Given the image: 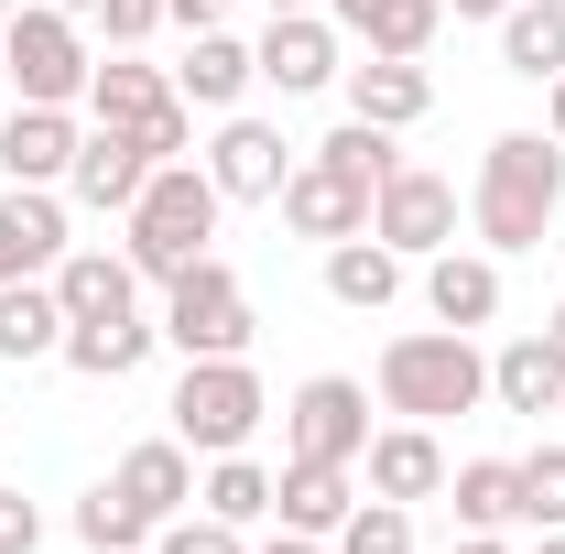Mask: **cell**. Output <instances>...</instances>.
Segmentation results:
<instances>
[{"mask_svg":"<svg viewBox=\"0 0 565 554\" xmlns=\"http://www.w3.org/2000/svg\"><path fill=\"white\" fill-rule=\"evenodd\" d=\"M565 207V141L555 131H500L479 152V185H468V228L479 251L511 262V251H544V228Z\"/></svg>","mask_w":565,"mask_h":554,"instance_id":"obj_1","label":"cell"},{"mask_svg":"<svg viewBox=\"0 0 565 554\" xmlns=\"http://www.w3.org/2000/svg\"><path fill=\"white\" fill-rule=\"evenodd\" d=\"M217 174L185 152V163H152V185L131 196V217H120V251H131V273L141 283H174V273H196L217 251Z\"/></svg>","mask_w":565,"mask_h":554,"instance_id":"obj_2","label":"cell"},{"mask_svg":"<svg viewBox=\"0 0 565 554\" xmlns=\"http://www.w3.org/2000/svg\"><path fill=\"white\" fill-rule=\"evenodd\" d=\"M479 403H490V359L468 327H403L381 348V414L446 424V414H479Z\"/></svg>","mask_w":565,"mask_h":554,"instance_id":"obj_3","label":"cell"},{"mask_svg":"<svg viewBox=\"0 0 565 554\" xmlns=\"http://www.w3.org/2000/svg\"><path fill=\"white\" fill-rule=\"evenodd\" d=\"M163 414H174V446L185 457H239L262 435V414H273V392H262L250 359H185V381H174Z\"/></svg>","mask_w":565,"mask_h":554,"instance_id":"obj_4","label":"cell"},{"mask_svg":"<svg viewBox=\"0 0 565 554\" xmlns=\"http://www.w3.org/2000/svg\"><path fill=\"white\" fill-rule=\"evenodd\" d=\"M163 348L174 359H250V338H262V316H250V283L228 273V262H196V273H174L163 283Z\"/></svg>","mask_w":565,"mask_h":554,"instance_id":"obj_5","label":"cell"},{"mask_svg":"<svg viewBox=\"0 0 565 554\" xmlns=\"http://www.w3.org/2000/svg\"><path fill=\"white\" fill-rule=\"evenodd\" d=\"M0 66H11V98H22V109H76L98 55H87L76 11H55V0H22V11L0 22Z\"/></svg>","mask_w":565,"mask_h":554,"instance_id":"obj_6","label":"cell"},{"mask_svg":"<svg viewBox=\"0 0 565 554\" xmlns=\"http://www.w3.org/2000/svg\"><path fill=\"white\" fill-rule=\"evenodd\" d=\"M359 446H370V392H359L349 370H316V381L282 392V457H338V468H359Z\"/></svg>","mask_w":565,"mask_h":554,"instance_id":"obj_7","label":"cell"},{"mask_svg":"<svg viewBox=\"0 0 565 554\" xmlns=\"http://www.w3.org/2000/svg\"><path fill=\"white\" fill-rule=\"evenodd\" d=\"M250 66H262V87H282V98H316V87L349 76V33H338L327 11H273L262 44H250Z\"/></svg>","mask_w":565,"mask_h":554,"instance_id":"obj_8","label":"cell"},{"mask_svg":"<svg viewBox=\"0 0 565 554\" xmlns=\"http://www.w3.org/2000/svg\"><path fill=\"white\" fill-rule=\"evenodd\" d=\"M370 239H392L403 262H435L457 239V185L435 163H392V185L370 196Z\"/></svg>","mask_w":565,"mask_h":554,"instance_id":"obj_9","label":"cell"},{"mask_svg":"<svg viewBox=\"0 0 565 554\" xmlns=\"http://www.w3.org/2000/svg\"><path fill=\"white\" fill-rule=\"evenodd\" d=\"M294 163H305V152H294L273 120H250V109H228L217 141H207V174H217V196H228V207H273Z\"/></svg>","mask_w":565,"mask_h":554,"instance_id":"obj_10","label":"cell"},{"mask_svg":"<svg viewBox=\"0 0 565 554\" xmlns=\"http://www.w3.org/2000/svg\"><path fill=\"white\" fill-rule=\"evenodd\" d=\"M66 196L55 185H0V283H44L66 262Z\"/></svg>","mask_w":565,"mask_h":554,"instance_id":"obj_11","label":"cell"},{"mask_svg":"<svg viewBox=\"0 0 565 554\" xmlns=\"http://www.w3.org/2000/svg\"><path fill=\"white\" fill-rule=\"evenodd\" d=\"M273 207H282V228H294V239H316V251H327V239H359V228H370V185H349L338 163H316V152H305V163L282 174Z\"/></svg>","mask_w":565,"mask_h":554,"instance_id":"obj_12","label":"cell"},{"mask_svg":"<svg viewBox=\"0 0 565 554\" xmlns=\"http://www.w3.org/2000/svg\"><path fill=\"white\" fill-rule=\"evenodd\" d=\"M359 489L370 500H446V446H435V424H381L370 446H359Z\"/></svg>","mask_w":565,"mask_h":554,"instance_id":"obj_13","label":"cell"},{"mask_svg":"<svg viewBox=\"0 0 565 554\" xmlns=\"http://www.w3.org/2000/svg\"><path fill=\"white\" fill-rule=\"evenodd\" d=\"M141 185H152V152H141V131H109V120H87L66 196H76V207H98V217H131Z\"/></svg>","mask_w":565,"mask_h":554,"instance_id":"obj_14","label":"cell"},{"mask_svg":"<svg viewBox=\"0 0 565 554\" xmlns=\"http://www.w3.org/2000/svg\"><path fill=\"white\" fill-rule=\"evenodd\" d=\"M55 305H66V327H109V316H141V273H131V251H109V239H98V251H66V262H55Z\"/></svg>","mask_w":565,"mask_h":554,"instance_id":"obj_15","label":"cell"},{"mask_svg":"<svg viewBox=\"0 0 565 554\" xmlns=\"http://www.w3.org/2000/svg\"><path fill=\"white\" fill-rule=\"evenodd\" d=\"M185 98H174V76H152L131 44H109L98 66H87V120H109V131H152V120H174Z\"/></svg>","mask_w":565,"mask_h":554,"instance_id":"obj_16","label":"cell"},{"mask_svg":"<svg viewBox=\"0 0 565 554\" xmlns=\"http://www.w3.org/2000/svg\"><path fill=\"white\" fill-rule=\"evenodd\" d=\"M76 109H22L11 98V120H0V185H66L76 174Z\"/></svg>","mask_w":565,"mask_h":554,"instance_id":"obj_17","label":"cell"},{"mask_svg":"<svg viewBox=\"0 0 565 554\" xmlns=\"http://www.w3.org/2000/svg\"><path fill=\"white\" fill-rule=\"evenodd\" d=\"M359 511V468H338V457H282V479H273V522L282 533H338Z\"/></svg>","mask_w":565,"mask_h":554,"instance_id":"obj_18","label":"cell"},{"mask_svg":"<svg viewBox=\"0 0 565 554\" xmlns=\"http://www.w3.org/2000/svg\"><path fill=\"white\" fill-rule=\"evenodd\" d=\"M250 87H262V66H250V44H239L228 22H217V33H185V66H174V98H185V109L228 120Z\"/></svg>","mask_w":565,"mask_h":554,"instance_id":"obj_19","label":"cell"},{"mask_svg":"<svg viewBox=\"0 0 565 554\" xmlns=\"http://www.w3.org/2000/svg\"><path fill=\"white\" fill-rule=\"evenodd\" d=\"M338 87H349V120H381V131H414L424 109H435V76H424V55H359Z\"/></svg>","mask_w":565,"mask_h":554,"instance_id":"obj_20","label":"cell"},{"mask_svg":"<svg viewBox=\"0 0 565 554\" xmlns=\"http://www.w3.org/2000/svg\"><path fill=\"white\" fill-rule=\"evenodd\" d=\"M424 305H435V327H468V338H479V327H500V262L446 239V251L424 262Z\"/></svg>","mask_w":565,"mask_h":554,"instance_id":"obj_21","label":"cell"},{"mask_svg":"<svg viewBox=\"0 0 565 554\" xmlns=\"http://www.w3.org/2000/svg\"><path fill=\"white\" fill-rule=\"evenodd\" d=\"M490 403L500 414H565V359H555V338L533 327V338H500L490 348Z\"/></svg>","mask_w":565,"mask_h":554,"instance_id":"obj_22","label":"cell"},{"mask_svg":"<svg viewBox=\"0 0 565 554\" xmlns=\"http://www.w3.org/2000/svg\"><path fill=\"white\" fill-rule=\"evenodd\" d=\"M327 22L349 33L359 55H424L435 22H446V0H327Z\"/></svg>","mask_w":565,"mask_h":554,"instance_id":"obj_23","label":"cell"},{"mask_svg":"<svg viewBox=\"0 0 565 554\" xmlns=\"http://www.w3.org/2000/svg\"><path fill=\"white\" fill-rule=\"evenodd\" d=\"M109 479L131 489V500L152 511V522H174V511H196V457H185L174 435H141V446L120 457V468H109Z\"/></svg>","mask_w":565,"mask_h":554,"instance_id":"obj_24","label":"cell"},{"mask_svg":"<svg viewBox=\"0 0 565 554\" xmlns=\"http://www.w3.org/2000/svg\"><path fill=\"white\" fill-rule=\"evenodd\" d=\"M327 294H338L349 316H381V305L403 294V251L370 239V228H359V239H327Z\"/></svg>","mask_w":565,"mask_h":554,"instance_id":"obj_25","label":"cell"},{"mask_svg":"<svg viewBox=\"0 0 565 554\" xmlns=\"http://www.w3.org/2000/svg\"><path fill=\"white\" fill-rule=\"evenodd\" d=\"M152 348H163V327H152V316H109V327H66V348H55V359H66L76 381H131Z\"/></svg>","mask_w":565,"mask_h":554,"instance_id":"obj_26","label":"cell"},{"mask_svg":"<svg viewBox=\"0 0 565 554\" xmlns=\"http://www.w3.org/2000/svg\"><path fill=\"white\" fill-rule=\"evenodd\" d=\"M500 66L511 76H565V0H511L500 11Z\"/></svg>","mask_w":565,"mask_h":554,"instance_id":"obj_27","label":"cell"},{"mask_svg":"<svg viewBox=\"0 0 565 554\" xmlns=\"http://www.w3.org/2000/svg\"><path fill=\"white\" fill-rule=\"evenodd\" d=\"M446 500H457L468 533H511L522 522V468L511 457H468V468H446Z\"/></svg>","mask_w":565,"mask_h":554,"instance_id":"obj_28","label":"cell"},{"mask_svg":"<svg viewBox=\"0 0 565 554\" xmlns=\"http://www.w3.org/2000/svg\"><path fill=\"white\" fill-rule=\"evenodd\" d=\"M196 511H217V522H239V533H262L273 522V468L239 446V457H207V479H196Z\"/></svg>","mask_w":565,"mask_h":554,"instance_id":"obj_29","label":"cell"},{"mask_svg":"<svg viewBox=\"0 0 565 554\" xmlns=\"http://www.w3.org/2000/svg\"><path fill=\"white\" fill-rule=\"evenodd\" d=\"M55 348H66L55 283H0V359H55Z\"/></svg>","mask_w":565,"mask_h":554,"instance_id":"obj_30","label":"cell"},{"mask_svg":"<svg viewBox=\"0 0 565 554\" xmlns=\"http://www.w3.org/2000/svg\"><path fill=\"white\" fill-rule=\"evenodd\" d=\"M152 533H163V522H152V511H141L120 479H98L87 500H76V544H87V554H141Z\"/></svg>","mask_w":565,"mask_h":554,"instance_id":"obj_31","label":"cell"},{"mask_svg":"<svg viewBox=\"0 0 565 554\" xmlns=\"http://www.w3.org/2000/svg\"><path fill=\"white\" fill-rule=\"evenodd\" d=\"M392 141H403V131H381V120H338V131L316 141V163H338L349 185H370V196H381V185H392V163H403Z\"/></svg>","mask_w":565,"mask_h":554,"instance_id":"obj_32","label":"cell"},{"mask_svg":"<svg viewBox=\"0 0 565 554\" xmlns=\"http://www.w3.org/2000/svg\"><path fill=\"white\" fill-rule=\"evenodd\" d=\"M511 468H522V533H565V435L511 457Z\"/></svg>","mask_w":565,"mask_h":554,"instance_id":"obj_33","label":"cell"},{"mask_svg":"<svg viewBox=\"0 0 565 554\" xmlns=\"http://www.w3.org/2000/svg\"><path fill=\"white\" fill-rule=\"evenodd\" d=\"M327 544L338 554H414V511H403V500H359Z\"/></svg>","mask_w":565,"mask_h":554,"instance_id":"obj_34","label":"cell"},{"mask_svg":"<svg viewBox=\"0 0 565 554\" xmlns=\"http://www.w3.org/2000/svg\"><path fill=\"white\" fill-rule=\"evenodd\" d=\"M152 554H250V533L217 522V511H174V522L152 533Z\"/></svg>","mask_w":565,"mask_h":554,"instance_id":"obj_35","label":"cell"},{"mask_svg":"<svg viewBox=\"0 0 565 554\" xmlns=\"http://www.w3.org/2000/svg\"><path fill=\"white\" fill-rule=\"evenodd\" d=\"M87 22H98L109 44H141V33H163V0H98Z\"/></svg>","mask_w":565,"mask_h":554,"instance_id":"obj_36","label":"cell"},{"mask_svg":"<svg viewBox=\"0 0 565 554\" xmlns=\"http://www.w3.org/2000/svg\"><path fill=\"white\" fill-rule=\"evenodd\" d=\"M0 554H44V511H33L11 479H0Z\"/></svg>","mask_w":565,"mask_h":554,"instance_id":"obj_37","label":"cell"},{"mask_svg":"<svg viewBox=\"0 0 565 554\" xmlns=\"http://www.w3.org/2000/svg\"><path fill=\"white\" fill-rule=\"evenodd\" d=\"M163 22H185V33H217V22H228V0H163Z\"/></svg>","mask_w":565,"mask_h":554,"instance_id":"obj_38","label":"cell"},{"mask_svg":"<svg viewBox=\"0 0 565 554\" xmlns=\"http://www.w3.org/2000/svg\"><path fill=\"white\" fill-rule=\"evenodd\" d=\"M250 554H338V544H316V533H273V544H250Z\"/></svg>","mask_w":565,"mask_h":554,"instance_id":"obj_39","label":"cell"},{"mask_svg":"<svg viewBox=\"0 0 565 554\" xmlns=\"http://www.w3.org/2000/svg\"><path fill=\"white\" fill-rule=\"evenodd\" d=\"M544 131L565 141V76H544Z\"/></svg>","mask_w":565,"mask_h":554,"instance_id":"obj_40","label":"cell"},{"mask_svg":"<svg viewBox=\"0 0 565 554\" xmlns=\"http://www.w3.org/2000/svg\"><path fill=\"white\" fill-rule=\"evenodd\" d=\"M446 554H511V544H500V533H457Z\"/></svg>","mask_w":565,"mask_h":554,"instance_id":"obj_41","label":"cell"},{"mask_svg":"<svg viewBox=\"0 0 565 554\" xmlns=\"http://www.w3.org/2000/svg\"><path fill=\"white\" fill-rule=\"evenodd\" d=\"M544 338H555V359H565V305H555V316H544Z\"/></svg>","mask_w":565,"mask_h":554,"instance_id":"obj_42","label":"cell"},{"mask_svg":"<svg viewBox=\"0 0 565 554\" xmlns=\"http://www.w3.org/2000/svg\"><path fill=\"white\" fill-rule=\"evenodd\" d=\"M262 11H327V0H262Z\"/></svg>","mask_w":565,"mask_h":554,"instance_id":"obj_43","label":"cell"},{"mask_svg":"<svg viewBox=\"0 0 565 554\" xmlns=\"http://www.w3.org/2000/svg\"><path fill=\"white\" fill-rule=\"evenodd\" d=\"M55 11H76V22H87V11H98V0H55Z\"/></svg>","mask_w":565,"mask_h":554,"instance_id":"obj_44","label":"cell"},{"mask_svg":"<svg viewBox=\"0 0 565 554\" xmlns=\"http://www.w3.org/2000/svg\"><path fill=\"white\" fill-rule=\"evenodd\" d=\"M533 554H565V533H544V544H533Z\"/></svg>","mask_w":565,"mask_h":554,"instance_id":"obj_45","label":"cell"},{"mask_svg":"<svg viewBox=\"0 0 565 554\" xmlns=\"http://www.w3.org/2000/svg\"><path fill=\"white\" fill-rule=\"evenodd\" d=\"M11 11H22V0H0V22H11Z\"/></svg>","mask_w":565,"mask_h":554,"instance_id":"obj_46","label":"cell"},{"mask_svg":"<svg viewBox=\"0 0 565 554\" xmlns=\"http://www.w3.org/2000/svg\"><path fill=\"white\" fill-rule=\"evenodd\" d=\"M0 98H11V66H0Z\"/></svg>","mask_w":565,"mask_h":554,"instance_id":"obj_47","label":"cell"},{"mask_svg":"<svg viewBox=\"0 0 565 554\" xmlns=\"http://www.w3.org/2000/svg\"><path fill=\"white\" fill-rule=\"evenodd\" d=\"M141 554H152V544H141Z\"/></svg>","mask_w":565,"mask_h":554,"instance_id":"obj_48","label":"cell"},{"mask_svg":"<svg viewBox=\"0 0 565 554\" xmlns=\"http://www.w3.org/2000/svg\"><path fill=\"white\" fill-rule=\"evenodd\" d=\"M555 424H565V414H555Z\"/></svg>","mask_w":565,"mask_h":554,"instance_id":"obj_49","label":"cell"}]
</instances>
